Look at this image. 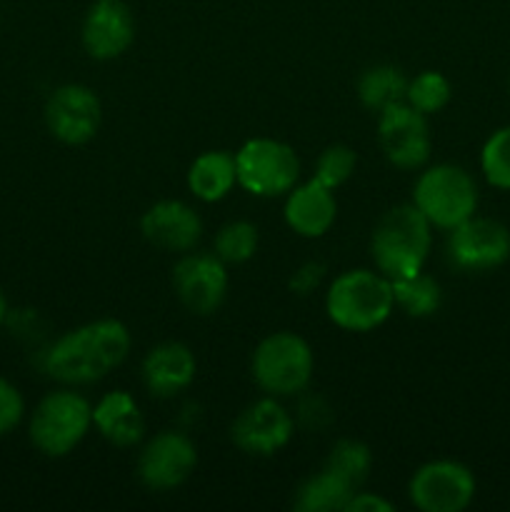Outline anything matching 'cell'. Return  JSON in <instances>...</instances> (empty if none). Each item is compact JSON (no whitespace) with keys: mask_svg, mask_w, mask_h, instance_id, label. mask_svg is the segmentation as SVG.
Instances as JSON below:
<instances>
[{"mask_svg":"<svg viewBox=\"0 0 510 512\" xmlns=\"http://www.w3.org/2000/svg\"><path fill=\"white\" fill-rule=\"evenodd\" d=\"M173 288L190 313L213 315L228 293V270L215 253H185L173 268Z\"/></svg>","mask_w":510,"mask_h":512,"instance_id":"cell-14","label":"cell"},{"mask_svg":"<svg viewBox=\"0 0 510 512\" xmlns=\"http://www.w3.org/2000/svg\"><path fill=\"white\" fill-rule=\"evenodd\" d=\"M258 228L248 220H233V223L223 225L215 235V255L223 260L225 265H240L248 263L258 250Z\"/></svg>","mask_w":510,"mask_h":512,"instance_id":"cell-24","label":"cell"},{"mask_svg":"<svg viewBox=\"0 0 510 512\" xmlns=\"http://www.w3.org/2000/svg\"><path fill=\"white\" fill-rule=\"evenodd\" d=\"M315 358L310 345L295 333H273L253 353V378L273 398H290L308 388Z\"/></svg>","mask_w":510,"mask_h":512,"instance_id":"cell-6","label":"cell"},{"mask_svg":"<svg viewBox=\"0 0 510 512\" xmlns=\"http://www.w3.org/2000/svg\"><path fill=\"white\" fill-rule=\"evenodd\" d=\"M238 185L235 155L228 150H208L193 160L188 170V188L203 203H218Z\"/></svg>","mask_w":510,"mask_h":512,"instance_id":"cell-20","label":"cell"},{"mask_svg":"<svg viewBox=\"0 0 510 512\" xmlns=\"http://www.w3.org/2000/svg\"><path fill=\"white\" fill-rule=\"evenodd\" d=\"M130 353V333L120 320L85 323L55 340L45 353V373L65 385H90L113 373Z\"/></svg>","mask_w":510,"mask_h":512,"instance_id":"cell-1","label":"cell"},{"mask_svg":"<svg viewBox=\"0 0 510 512\" xmlns=\"http://www.w3.org/2000/svg\"><path fill=\"white\" fill-rule=\"evenodd\" d=\"M408 498L423 512H460L473 503L475 478L463 463L433 460L413 473Z\"/></svg>","mask_w":510,"mask_h":512,"instance_id":"cell-8","label":"cell"},{"mask_svg":"<svg viewBox=\"0 0 510 512\" xmlns=\"http://www.w3.org/2000/svg\"><path fill=\"white\" fill-rule=\"evenodd\" d=\"M93 425L115 448H130L140 443L145 433V420L140 405L125 390L105 393L93 408Z\"/></svg>","mask_w":510,"mask_h":512,"instance_id":"cell-19","label":"cell"},{"mask_svg":"<svg viewBox=\"0 0 510 512\" xmlns=\"http://www.w3.org/2000/svg\"><path fill=\"white\" fill-rule=\"evenodd\" d=\"M323 273L325 270L320 263L300 265V268L293 273V278H290V290L298 295L313 293V290L320 285V280H323Z\"/></svg>","mask_w":510,"mask_h":512,"instance_id":"cell-30","label":"cell"},{"mask_svg":"<svg viewBox=\"0 0 510 512\" xmlns=\"http://www.w3.org/2000/svg\"><path fill=\"white\" fill-rule=\"evenodd\" d=\"M480 168L485 180L498 190H510V125L498 128L483 145Z\"/></svg>","mask_w":510,"mask_h":512,"instance_id":"cell-27","label":"cell"},{"mask_svg":"<svg viewBox=\"0 0 510 512\" xmlns=\"http://www.w3.org/2000/svg\"><path fill=\"white\" fill-rule=\"evenodd\" d=\"M425 118L405 100L378 113V143L395 168L415 170L428 163L430 128Z\"/></svg>","mask_w":510,"mask_h":512,"instance_id":"cell-10","label":"cell"},{"mask_svg":"<svg viewBox=\"0 0 510 512\" xmlns=\"http://www.w3.org/2000/svg\"><path fill=\"white\" fill-rule=\"evenodd\" d=\"M405 90H408V80H405L403 70L395 65H373L358 80L360 103L375 113L395 103H403Z\"/></svg>","mask_w":510,"mask_h":512,"instance_id":"cell-22","label":"cell"},{"mask_svg":"<svg viewBox=\"0 0 510 512\" xmlns=\"http://www.w3.org/2000/svg\"><path fill=\"white\" fill-rule=\"evenodd\" d=\"M103 120V108L88 85L68 83L50 93L45 103V125L65 145H83L95 138Z\"/></svg>","mask_w":510,"mask_h":512,"instance_id":"cell-11","label":"cell"},{"mask_svg":"<svg viewBox=\"0 0 510 512\" xmlns=\"http://www.w3.org/2000/svg\"><path fill=\"white\" fill-rule=\"evenodd\" d=\"M395 308L393 283L375 270H345L330 283L325 295L328 318L350 333L380 328Z\"/></svg>","mask_w":510,"mask_h":512,"instance_id":"cell-3","label":"cell"},{"mask_svg":"<svg viewBox=\"0 0 510 512\" xmlns=\"http://www.w3.org/2000/svg\"><path fill=\"white\" fill-rule=\"evenodd\" d=\"M198 465L193 440L175 430H163L145 443L138 458V478L145 488L163 493L183 485Z\"/></svg>","mask_w":510,"mask_h":512,"instance_id":"cell-12","label":"cell"},{"mask_svg":"<svg viewBox=\"0 0 510 512\" xmlns=\"http://www.w3.org/2000/svg\"><path fill=\"white\" fill-rule=\"evenodd\" d=\"M448 258L465 273H488L510 258V230L493 218H468L448 230Z\"/></svg>","mask_w":510,"mask_h":512,"instance_id":"cell-9","label":"cell"},{"mask_svg":"<svg viewBox=\"0 0 510 512\" xmlns=\"http://www.w3.org/2000/svg\"><path fill=\"white\" fill-rule=\"evenodd\" d=\"M358 493V488L340 478L333 470L323 468L320 473L310 475L295 495V510L300 512H333L345 510L348 500Z\"/></svg>","mask_w":510,"mask_h":512,"instance_id":"cell-21","label":"cell"},{"mask_svg":"<svg viewBox=\"0 0 510 512\" xmlns=\"http://www.w3.org/2000/svg\"><path fill=\"white\" fill-rule=\"evenodd\" d=\"M450 95H453V90H450L448 78L443 73H438V70H423L413 80H408L405 103L413 105L423 115H433L440 113L450 103Z\"/></svg>","mask_w":510,"mask_h":512,"instance_id":"cell-26","label":"cell"},{"mask_svg":"<svg viewBox=\"0 0 510 512\" xmlns=\"http://www.w3.org/2000/svg\"><path fill=\"white\" fill-rule=\"evenodd\" d=\"M93 425V405L70 388L53 390L30 415V443L48 458L73 453Z\"/></svg>","mask_w":510,"mask_h":512,"instance_id":"cell-4","label":"cell"},{"mask_svg":"<svg viewBox=\"0 0 510 512\" xmlns=\"http://www.w3.org/2000/svg\"><path fill=\"white\" fill-rule=\"evenodd\" d=\"M83 48L95 60H113L123 55L135 40L133 13L120 0H98L83 20Z\"/></svg>","mask_w":510,"mask_h":512,"instance_id":"cell-15","label":"cell"},{"mask_svg":"<svg viewBox=\"0 0 510 512\" xmlns=\"http://www.w3.org/2000/svg\"><path fill=\"white\" fill-rule=\"evenodd\" d=\"M433 225L415 205L390 208L375 223L370 235V255L388 280H400L423 270L433 243Z\"/></svg>","mask_w":510,"mask_h":512,"instance_id":"cell-2","label":"cell"},{"mask_svg":"<svg viewBox=\"0 0 510 512\" xmlns=\"http://www.w3.org/2000/svg\"><path fill=\"white\" fill-rule=\"evenodd\" d=\"M413 205L433 228L453 230L478 210V185L460 165H433L420 173L413 188Z\"/></svg>","mask_w":510,"mask_h":512,"instance_id":"cell-5","label":"cell"},{"mask_svg":"<svg viewBox=\"0 0 510 512\" xmlns=\"http://www.w3.org/2000/svg\"><path fill=\"white\" fill-rule=\"evenodd\" d=\"M355 165H358V155H355L353 148L348 145H330L320 153L318 163H315L313 170V180H318L320 185L325 188L335 190L355 173Z\"/></svg>","mask_w":510,"mask_h":512,"instance_id":"cell-28","label":"cell"},{"mask_svg":"<svg viewBox=\"0 0 510 512\" xmlns=\"http://www.w3.org/2000/svg\"><path fill=\"white\" fill-rule=\"evenodd\" d=\"M25 415V400L10 380L0 378V435L13 433Z\"/></svg>","mask_w":510,"mask_h":512,"instance_id":"cell-29","label":"cell"},{"mask_svg":"<svg viewBox=\"0 0 510 512\" xmlns=\"http://www.w3.org/2000/svg\"><path fill=\"white\" fill-rule=\"evenodd\" d=\"M5 318H8V300H5V293L0 290V325L5 323Z\"/></svg>","mask_w":510,"mask_h":512,"instance_id":"cell-32","label":"cell"},{"mask_svg":"<svg viewBox=\"0 0 510 512\" xmlns=\"http://www.w3.org/2000/svg\"><path fill=\"white\" fill-rule=\"evenodd\" d=\"M283 213L285 223L293 233L303 235V238H320L333 228L338 203H335L333 190L310 178L308 183L295 185L290 190Z\"/></svg>","mask_w":510,"mask_h":512,"instance_id":"cell-18","label":"cell"},{"mask_svg":"<svg viewBox=\"0 0 510 512\" xmlns=\"http://www.w3.org/2000/svg\"><path fill=\"white\" fill-rule=\"evenodd\" d=\"M325 468L348 480L353 488H358L373 468V455H370L368 445L360 443V440H338L330 450L328 460H325Z\"/></svg>","mask_w":510,"mask_h":512,"instance_id":"cell-25","label":"cell"},{"mask_svg":"<svg viewBox=\"0 0 510 512\" xmlns=\"http://www.w3.org/2000/svg\"><path fill=\"white\" fill-rule=\"evenodd\" d=\"M345 512H393V503L375 493H355L345 505Z\"/></svg>","mask_w":510,"mask_h":512,"instance_id":"cell-31","label":"cell"},{"mask_svg":"<svg viewBox=\"0 0 510 512\" xmlns=\"http://www.w3.org/2000/svg\"><path fill=\"white\" fill-rule=\"evenodd\" d=\"M145 240L170 253H190L203 235V220L183 200H160L140 218Z\"/></svg>","mask_w":510,"mask_h":512,"instance_id":"cell-16","label":"cell"},{"mask_svg":"<svg viewBox=\"0 0 510 512\" xmlns=\"http://www.w3.org/2000/svg\"><path fill=\"white\" fill-rule=\"evenodd\" d=\"M393 283V298L400 310L410 315V318H430L440 310L443 303V290H440L438 280L425 275L423 270L408 278L390 280Z\"/></svg>","mask_w":510,"mask_h":512,"instance_id":"cell-23","label":"cell"},{"mask_svg":"<svg viewBox=\"0 0 510 512\" xmlns=\"http://www.w3.org/2000/svg\"><path fill=\"white\" fill-rule=\"evenodd\" d=\"M198 373V363L188 345L183 343H160L145 355L143 360V383L150 395L168 400L190 388Z\"/></svg>","mask_w":510,"mask_h":512,"instance_id":"cell-17","label":"cell"},{"mask_svg":"<svg viewBox=\"0 0 510 512\" xmlns=\"http://www.w3.org/2000/svg\"><path fill=\"white\" fill-rule=\"evenodd\" d=\"M293 418L288 410L280 405L278 398L268 395L255 403H250L243 413L235 418L230 438H233L235 448L243 453L255 455V458H270L293 438Z\"/></svg>","mask_w":510,"mask_h":512,"instance_id":"cell-13","label":"cell"},{"mask_svg":"<svg viewBox=\"0 0 510 512\" xmlns=\"http://www.w3.org/2000/svg\"><path fill=\"white\" fill-rule=\"evenodd\" d=\"M238 185L258 198L288 195L298 185L300 160L288 143L253 138L235 153Z\"/></svg>","mask_w":510,"mask_h":512,"instance_id":"cell-7","label":"cell"}]
</instances>
